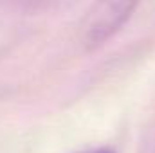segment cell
Wrapping results in <instances>:
<instances>
[{"label":"cell","mask_w":155,"mask_h":153,"mask_svg":"<svg viewBox=\"0 0 155 153\" xmlns=\"http://www.w3.org/2000/svg\"><path fill=\"white\" fill-rule=\"evenodd\" d=\"M141 0H94L87 9L81 25L79 41L87 52L103 47L124 27Z\"/></svg>","instance_id":"obj_1"},{"label":"cell","mask_w":155,"mask_h":153,"mask_svg":"<svg viewBox=\"0 0 155 153\" xmlns=\"http://www.w3.org/2000/svg\"><path fill=\"white\" fill-rule=\"evenodd\" d=\"M76 153H116V150L108 148V146H96V148H87V150H79Z\"/></svg>","instance_id":"obj_2"}]
</instances>
